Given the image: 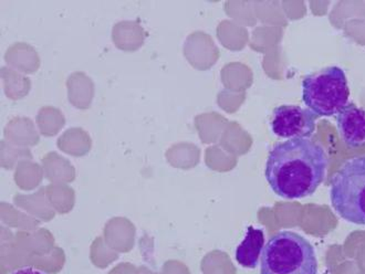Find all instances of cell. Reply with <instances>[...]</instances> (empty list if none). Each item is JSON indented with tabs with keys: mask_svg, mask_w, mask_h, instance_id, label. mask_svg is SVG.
<instances>
[{
	"mask_svg": "<svg viewBox=\"0 0 365 274\" xmlns=\"http://www.w3.org/2000/svg\"><path fill=\"white\" fill-rule=\"evenodd\" d=\"M329 159L324 147L309 139L276 144L267 158L266 176L272 191L282 199L310 197L324 183Z\"/></svg>",
	"mask_w": 365,
	"mask_h": 274,
	"instance_id": "obj_1",
	"label": "cell"
},
{
	"mask_svg": "<svg viewBox=\"0 0 365 274\" xmlns=\"http://www.w3.org/2000/svg\"><path fill=\"white\" fill-rule=\"evenodd\" d=\"M260 274H318L314 246L292 230L279 231L264 246Z\"/></svg>",
	"mask_w": 365,
	"mask_h": 274,
	"instance_id": "obj_2",
	"label": "cell"
},
{
	"mask_svg": "<svg viewBox=\"0 0 365 274\" xmlns=\"http://www.w3.org/2000/svg\"><path fill=\"white\" fill-rule=\"evenodd\" d=\"M331 205L342 219L365 226V156L351 158L331 179Z\"/></svg>",
	"mask_w": 365,
	"mask_h": 274,
	"instance_id": "obj_3",
	"label": "cell"
},
{
	"mask_svg": "<svg viewBox=\"0 0 365 274\" xmlns=\"http://www.w3.org/2000/svg\"><path fill=\"white\" fill-rule=\"evenodd\" d=\"M349 98L348 79L341 68H326L302 81V101L318 117H334L348 105Z\"/></svg>",
	"mask_w": 365,
	"mask_h": 274,
	"instance_id": "obj_4",
	"label": "cell"
},
{
	"mask_svg": "<svg viewBox=\"0 0 365 274\" xmlns=\"http://www.w3.org/2000/svg\"><path fill=\"white\" fill-rule=\"evenodd\" d=\"M314 112L298 105H280L272 111V130L282 139H309L316 131Z\"/></svg>",
	"mask_w": 365,
	"mask_h": 274,
	"instance_id": "obj_5",
	"label": "cell"
},
{
	"mask_svg": "<svg viewBox=\"0 0 365 274\" xmlns=\"http://www.w3.org/2000/svg\"><path fill=\"white\" fill-rule=\"evenodd\" d=\"M336 126L343 143L350 149L365 146V110L350 103L336 114Z\"/></svg>",
	"mask_w": 365,
	"mask_h": 274,
	"instance_id": "obj_6",
	"label": "cell"
},
{
	"mask_svg": "<svg viewBox=\"0 0 365 274\" xmlns=\"http://www.w3.org/2000/svg\"><path fill=\"white\" fill-rule=\"evenodd\" d=\"M264 248V230L252 226L247 229L245 239L236 249L238 265L246 269H256Z\"/></svg>",
	"mask_w": 365,
	"mask_h": 274,
	"instance_id": "obj_7",
	"label": "cell"
},
{
	"mask_svg": "<svg viewBox=\"0 0 365 274\" xmlns=\"http://www.w3.org/2000/svg\"><path fill=\"white\" fill-rule=\"evenodd\" d=\"M5 61L16 71L26 75H34L39 70L40 57L37 50L26 42H16L8 48Z\"/></svg>",
	"mask_w": 365,
	"mask_h": 274,
	"instance_id": "obj_8",
	"label": "cell"
},
{
	"mask_svg": "<svg viewBox=\"0 0 365 274\" xmlns=\"http://www.w3.org/2000/svg\"><path fill=\"white\" fill-rule=\"evenodd\" d=\"M112 40L118 49L128 52L136 51L145 41L144 28L138 21H120L112 29Z\"/></svg>",
	"mask_w": 365,
	"mask_h": 274,
	"instance_id": "obj_9",
	"label": "cell"
},
{
	"mask_svg": "<svg viewBox=\"0 0 365 274\" xmlns=\"http://www.w3.org/2000/svg\"><path fill=\"white\" fill-rule=\"evenodd\" d=\"M5 141L19 146H35L39 144L40 136L36 125L28 117H16L10 120L4 130Z\"/></svg>",
	"mask_w": 365,
	"mask_h": 274,
	"instance_id": "obj_10",
	"label": "cell"
},
{
	"mask_svg": "<svg viewBox=\"0 0 365 274\" xmlns=\"http://www.w3.org/2000/svg\"><path fill=\"white\" fill-rule=\"evenodd\" d=\"M68 99L74 107L89 109L94 97V83L84 72H74L67 80Z\"/></svg>",
	"mask_w": 365,
	"mask_h": 274,
	"instance_id": "obj_11",
	"label": "cell"
},
{
	"mask_svg": "<svg viewBox=\"0 0 365 274\" xmlns=\"http://www.w3.org/2000/svg\"><path fill=\"white\" fill-rule=\"evenodd\" d=\"M58 147L73 156H83L91 149L92 139L88 132L81 127H72L58 139Z\"/></svg>",
	"mask_w": 365,
	"mask_h": 274,
	"instance_id": "obj_12",
	"label": "cell"
},
{
	"mask_svg": "<svg viewBox=\"0 0 365 274\" xmlns=\"http://www.w3.org/2000/svg\"><path fill=\"white\" fill-rule=\"evenodd\" d=\"M0 72L4 81V90L8 99L18 101L24 99L29 93L31 89V81L29 78L9 67L1 68Z\"/></svg>",
	"mask_w": 365,
	"mask_h": 274,
	"instance_id": "obj_13",
	"label": "cell"
},
{
	"mask_svg": "<svg viewBox=\"0 0 365 274\" xmlns=\"http://www.w3.org/2000/svg\"><path fill=\"white\" fill-rule=\"evenodd\" d=\"M66 117L57 107H43L37 115V125L40 134L47 137L55 136L63 129Z\"/></svg>",
	"mask_w": 365,
	"mask_h": 274,
	"instance_id": "obj_14",
	"label": "cell"
},
{
	"mask_svg": "<svg viewBox=\"0 0 365 274\" xmlns=\"http://www.w3.org/2000/svg\"><path fill=\"white\" fill-rule=\"evenodd\" d=\"M42 161L47 177L51 181H71L74 179V168L58 154L49 153Z\"/></svg>",
	"mask_w": 365,
	"mask_h": 274,
	"instance_id": "obj_15",
	"label": "cell"
},
{
	"mask_svg": "<svg viewBox=\"0 0 365 274\" xmlns=\"http://www.w3.org/2000/svg\"><path fill=\"white\" fill-rule=\"evenodd\" d=\"M106 235L110 242L120 247L131 245L134 236V227L124 218L112 219L106 228Z\"/></svg>",
	"mask_w": 365,
	"mask_h": 274,
	"instance_id": "obj_16",
	"label": "cell"
},
{
	"mask_svg": "<svg viewBox=\"0 0 365 274\" xmlns=\"http://www.w3.org/2000/svg\"><path fill=\"white\" fill-rule=\"evenodd\" d=\"M16 181L24 189H31L41 181V169L39 165L30 162H23L18 166Z\"/></svg>",
	"mask_w": 365,
	"mask_h": 274,
	"instance_id": "obj_17",
	"label": "cell"
},
{
	"mask_svg": "<svg viewBox=\"0 0 365 274\" xmlns=\"http://www.w3.org/2000/svg\"><path fill=\"white\" fill-rule=\"evenodd\" d=\"M15 201L18 204V206L26 208V209L31 211L34 215L39 216L42 219L49 220L53 217V214H52L51 210L46 204L41 193L29 196V197L28 196L17 195V197L15 198Z\"/></svg>",
	"mask_w": 365,
	"mask_h": 274,
	"instance_id": "obj_18",
	"label": "cell"
},
{
	"mask_svg": "<svg viewBox=\"0 0 365 274\" xmlns=\"http://www.w3.org/2000/svg\"><path fill=\"white\" fill-rule=\"evenodd\" d=\"M48 195L59 213H68L73 206L74 193L71 188L66 186H49Z\"/></svg>",
	"mask_w": 365,
	"mask_h": 274,
	"instance_id": "obj_19",
	"label": "cell"
},
{
	"mask_svg": "<svg viewBox=\"0 0 365 274\" xmlns=\"http://www.w3.org/2000/svg\"><path fill=\"white\" fill-rule=\"evenodd\" d=\"M19 158H32V155L27 149L14 145L7 141H1V165L4 167H13Z\"/></svg>",
	"mask_w": 365,
	"mask_h": 274,
	"instance_id": "obj_20",
	"label": "cell"
},
{
	"mask_svg": "<svg viewBox=\"0 0 365 274\" xmlns=\"http://www.w3.org/2000/svg\"><path fill=\"white\" fill-rule=\"evenodd\" d=\"M10 274H45L40 272L39 270L34 269V268H23V269L17 270Z\"/></svg>",
	"mask_w": 365,
	"mask_h": 274,
	"instance_id": "obj_21",
	"label": "cell"
}]
</instances>
